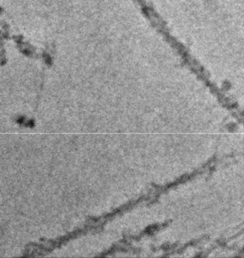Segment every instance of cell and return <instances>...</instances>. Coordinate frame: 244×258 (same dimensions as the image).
I'll list each match as a JSON object with an SVG mask.
<instances>
[]
</instances>
